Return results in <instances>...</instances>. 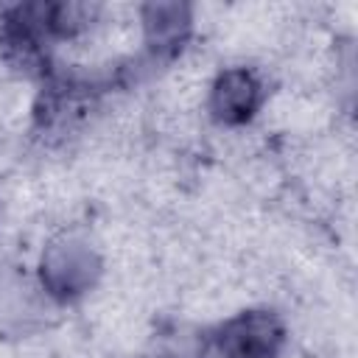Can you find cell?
Listing matches in <instances>:
<instances>
[{
  "instance_id": "obj_2",
  "label": "cell",
  "mask_w": 358,
  "mask_h": 358,
  "mask_svg": "<svg viewBox=\"0 0 358 358\" xmlns=\"http://www.w3.org/2000/svg\"><path fill=\"white\" fill-rule=\"evenodd\" d=\"M215 344L224 358H277L285 327L271 310H243L218 327Z\"/></svg>"
},
{
  "instance_id": "obj_4",
  "label": "cell",
  "mask_w": 358,
  "mask_h": 358,
  "mask_svg": "<svg viewBox=\"0 0 358 358\" xmlns=\"http://www.w3.org/2000/svg\"><path fill=\"white\" fill-rule=\"evenodd\" d=\"M140 17H143L145 45L157 59H171L185 48L190 28H193L190 6H185V3H145Z\"/></svg>"
},
{
  "instance_id": "obj_1",
  "label": "cell",
  "mask_w": 358,
  "mask_h": 358,
  "mask_svg": "<svg viewBox=\"0 0 358 358\" xmlns=\"http://www.w3.org/2000/svg\"><path fill=\"white\" fill-rule=\"evenodd\" d=\"M101 277V257L98 252L78 241L62 238L45 246L39 257V280L48 296L59 302H73L84 296Z\"/></svg>"
},
{
  "instance_id": "obj_5",
  "label": "cell",
  "mask_w": 358,
  "mask_h": 358,
  "mask_svg": "<svg viewBox=\"0 0 358 358\" xmlns=\"http://www.w3.org/2000/svg\"><path fill=\"white\" fill-rule=\"evenodd\" d=\"M95 3H42V22L48 36H76L98 17Z\"/></svg>"
},
{
  "instance_id": "obj_3",
  "label": "cell",
  "mask_w": 358,
  "mask_h": 358,
  "mask_svg": "<svg viewBox=\"0 0 358 358\" xmlns=\"http://www.w3.org/2000/svg\"><path fill=\"white\" fill-rule=\"evenodd\" d=\"M263 103V84L246 67H229L218 73L210 90V112L224 126L249 123Z\"/></svg>"
}]
</instances>
